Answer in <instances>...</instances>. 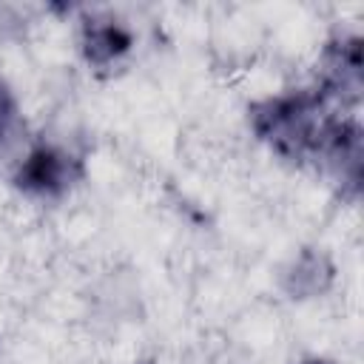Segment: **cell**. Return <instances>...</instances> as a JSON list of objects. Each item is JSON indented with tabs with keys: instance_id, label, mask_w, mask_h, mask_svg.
I'll return each instance as SVG.
<instances>
[{
	"instance_id": "cell-1",
	"label": "cell",
	"mask_w": 364,
	"mask_h": 364,
	"mask_svg": "<svg viewBox=\"0 0 364 364\" xmlns=\"http://www.w3.org/2000/svg\"><path fill=\"white\" fill-rule=\"evenodd\" d=\"M327 91H287L250 108L253 134L279 156L293 162H327L341 182L358 191L361 179V125L338 111Z\"/></svg>"
},
{
	"instance_id": "cell-2",
	"label": "cell",
	"mask_w": 364,
	"mask_h": 364,
	"mask_svg": "<svg viewBox=\"0 0 364 364\" xmlns=\"http://www.w3.org/2000/svg\"><path fill=\"white\" fill-rule=\"evenodd\" d=\"M82 176H85V165L80 156H74L60 145L40 142L17 165L14 188L37 199H57L68 193Z\"/></svg>"
},
{
	"instance_id": "cell-3",
	"label": "cell",
	"mask_w": 364,
	"mask_h": 364,
	"mask_svg": "<svg viewBox=\"0 0 364 364\" xmlns=\"http://www.w3.org/2000/svg\"><path fill=\"white\" fill-rule=\"evenodd\" d=\"M131 48H134V31L125 23H119L117 17L91 14L82 20L80 51H82L88 65L108 68V65L119 63Z\"/></svg>"
},
{
	"instance_id": "cell-4",
	"label": "cell",
	"mask_w": 364,
	"mask_h": 364,
	"mask_svg": "<svg viewBox=\"0 0 364 364\" xmlns=\"http://www.w3.org/2000/svg\"><path fill=\"white\" fill-rule=\"evenodd\" d=\"M321 91H327L341 105L358 102L361 97V40L355 34L330 43L327 57H324Z\"/></svg>"
},
{
	"instance_id": "cell-5",
	"label": "cell",
	"mask_w": 364,
	"mask_h": 364,
	"mask_svg": "<svg viewBox=\"0 0 364 364\" xmlns=\"http://www.w3.org/2000/svg\"><path fill=\"white\" fill-rule=\"evenodd\" d=\"M330 279H333L330 262H327L321 253L307 250V253H301V256L290 264V270H287V276H284V290H287L293 299H307V296L324 293L327 284H330Z\"/></svg>"
},
{
	"instance_id": "cell-6",
	"label": "cell",
	"mask_w": 364,
	"mask_h": 364,
	"mask_svg": "<svg viewBox=\"0 0 364 364\" xmlns=\"http://www.w3.org/2000/svg\"><path fill=\"white\" fill-rule=\"evenodd\" d=\"M20 122V108H17V100L11 94V88L0 80V142L6 136H11V131L17 128Z\"/></svg>"
},
{
	"instance_id": "cell-7",
	"label": "cell",
	"mask_w": 364,
	"mask_h": 364,
	"mask_svg": "<svg viewBox=\"0 0 364 364\" xmlns=\"http://www.w3.org/2000/svg\"><path fill=\"white\" fill-rule=\"evenodd\" d=\"M301 364H330V361H324V358H307V361H301Z\"/></svg>"
}]
</instances>
